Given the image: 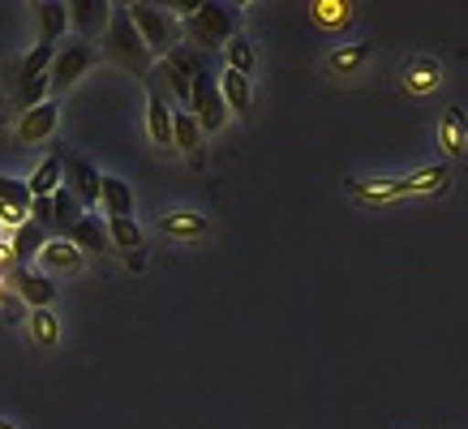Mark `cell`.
Masks as SVG:
<instances>
[{
  "label": "cell",
  "mask_w": 468,
  "mask_h": 429,
  "mask_svg": "<svg viewBox=\"0 0 468 429\" xmlns=\"http://www.w3.org/2000/svg\"><path fill=\"white\" fill-rule=\"evenodd\" d=\"M103 52H108V60H116L121 69H129L133 78H143L146 82V73H151V47L143 43L138 26L129 22L125 5H116L112 9V22H108V35H103Z\"/></svg>",
  "instance_id": "6da1fadb"
},
{
  "label": "cell",
  "mask_w": 468,
  "mask_h": 429,
  "mask_svg": "<svg viewBox=\"0 0 468 429\" xmlns=\"http://www.w3.org/2000/svg\"><path fill=\"white\" fill-rule=\"evenodd\" d=\"M125 9H129V22L138 26V35H143V43L151 52L168 57V52H176L185 43V26L172 9H151V5H125Z\"/></svg>",
  "instance_id": "7a4b0ae2"
},
{
  "label": "cell",
  "mask_w": 468,
  "mask_h": 429,
  "mask_svg": "<svg viewBox=\"0 0 468 429\" xmlns=\"http://www.w3.org/2000/svg\"><path fill=\"white\" fill-rule=\"evenodd\" d=\"M185 43L198 47V52H211V47H228V39L237 35V14L224 9V5H198L194 17H185Z\"/></svg>",
  "instance_id": "3957f363"
},
{
  "label": "cell",
  "mask_w": 468,
  "mask_h": 429,
  "mask_svg": "<svg viewBox=\"0 0 468 429\" xmlns=\"http://www.w3.org/2000/svg\"><path fill=\"white\" fill-rule=\"evenodd\" d=\"M189 112L202 125V133H219L228 120V103L219 95V78H215L207 65H202L194 78H189Z\"/></svg>",
  "instance_id": "277c9868"
},
{
  "label": "cell",
  "mask_w": 468,
  "mask_h": 429,
  "mask_svg": "<svg viewBox=\"0 0 468 429\" xmlns=\"http://www.w3.org/2000/svg\"><path fill=\"white\" fill-rule=\"evenodd\" d=\"M95 60H100V52H95V43H65L57 52V60H52V69H48V82H52V90H69L78 78H86V73L95 69Z\"/></svg>",
  "instance_id": "5b68a950"
},
{
  "label": "cell",
  "mask_w": 468,
  "mask_h": 429,
  "mask_svg": "<svg viewBox=\"0 0 468 429\" xmlns=\"http://www.w3.org/2000/svg\"><path fill=\"white\" fill-rule=\"evenodd\" d=\"M60 125V108L52 99L39 103V108H30V112L17 116V125H14V142L17 146H35V142H48L52 133H57Z\"/></svg>",
  "instance_id": "8992f818"
},
{
  "label": "cell",
  "mask_w": 468,
  "mask_h": 429,
  "mask_svg": "<svg viewBox=\"0 0 468 429\" xmlns=\"http://www.w3.org/2000/svg\"><path fill=\"white\" fill-rule=\"evenodd\" d=\"M146 133L155 146H172V112H168V95L164 82L155 73H146Z\"/></svg>",
  "instance_id": "52a82bcc"
},
{
  "label": "cell",
  "mask_w": 468,
  "mask_h": 429,
  "mask_svg": "<svg viewBox=\"0 0 468 429\" xmlns=\"http://www.w3.org/2000/svg\"><path fill=\"white\" fill-rule=\"evenodd\" d=\"M348 198L361 206H383V202L409 198V181L404 176H383V181H344Z\"/></svg>",
  "instance_id": "ba28073f"
},
{
  "label": "cell",
  "mask_w": 468,
  "mask_h": 429,
  "mask_svg": "<svg viewBox=\"0 0 468 429\" xmlns=\"http://www.w3.org/2000/svg\"><path fill=\"white\" fill-rule=\"evenodd\" d=\"M65 176H69V194L78 202H82V211H100V185H103V176L86 159L69 155L65 159Z\"/></svg>",
  "instance_id": "9c48e42d"
},
{
  "label": "cell",
  "mask_w": 468,
  "mask_h": 429,
  "mask_svg": "<svg viewBox=\"0 0 468 429\" xmlns=\"http://www.w3.org/2000/svg\"><path fill=\"white\" fill-rule=\"evenodd\" d=\"M369 60H374V43H340L335 52H326L323 69L331 73V78H356Z\"/></svg>",
  "instance_id": "30bf717a"
},
{
  "label": "cell",
  "mask_w": 468,
  "mask_h": 429,
  "mask_svg": "<svg viewBox=\"0 0 468 429\" xmlns=\"http://www.w3.org/2000/svg\"><path fill=\"white\" fill-rule=\"evenodd\" d=\"M399 82L409 95H434L442 86V65L434 57H412L404 69H399Z\"/></svg>",
  "instance_id": "8fae6325"
},
{
  "label": "cell",
  "mask_w": 468,
  "mask_h": 429,
  "mask_svg": "<svg viewBox=\"0 0 468 429\" xmlns=\"http://www.w3.org/2000/svg\"><path fill=\"white\" fill-rule=\"evenodd\" d=\"M353 17H356V5H348V0H310V22L318 30H326V35L348 30Z\"/></svg>",
  "instance_id": "7c38bea8"
},
{
  "label": "cell",
  "mask_w": 468,
  "mask_h": 429,
  "mask_svg": "<svg viewBox=\"0 0 468 429\" xmlns=\"http://www.w3.org/2000/svg\"><path fill=\"white\" fill-rule=\"evenodd\" d=\"M112 5H103V0H69V26L82 35V39H90V35H100L108 22H112Z\"/></svg>",
  "instance_id": "4fadbf2b"
},
{
  "label": "cell",
  "mask_w": 468,
  "mask_h": 429,
  "mask_svg": "<svg viewBox=\"0 0 468 429\" xmlns=\"http://www.w3.org/2000/svg\"><path fill=\"white\" fill-rule=\"evenodd\" d=\"M43 245H48V228H39L35 219H27L22 228H14V241H9V249H14L17 271H30V262H39Z\"/></svg>",
  "instance_id": "5bb4252c"
},
{
  "label": "cell",
  "mask_w": 468,
  "mask_h": 429,
  "mask_svg": "<svg viewBox=\"0 0 468 429\" xmlns=\"http://www.w3.org/2000/svg\"><path fill=\"white\" fill-rule=\"evenodd\" d=\"M439 146L447 159H460L468 151V112L464 108H447L439 120Z\"/></svg>",
  "instance_id": "9a60e30c"
},
{
  "label": "cell",
  "mask_w": 468,
  "mask_h": 429,
  "mask_svg": "<svg viewBox=\"0 0 468 429\" xmlns=\"http://www.w3.org/2000/svg\"><path fill=\"white\" fill-rule=\"evenodd\" d=\"M0 211H5V224L9 228H22L30 219V189L27 181H9L0 176Z\"/></svg>",
  "instance_id": "2e32d148"
},
{
  "label": "cell",
  "mask_w": 468,
  "mask_h": 429,
  "mask_svg": "<svg viewBox=\"0 0 468 429\" xmlns=\"http://www.w3.org/2000/svg\"><path fill=\"white\" fill-rule=\"evenodd\" d=\"M82 257H86V254L78 249V245L60 236V241H48V245H43L39 271H43V275H69V271H78V267H82Z\"/></svg>",
  "instance_id": "e0dca14e"
},
{
  "label": "cell",
  "mask_w": 468,
  "mask_h": 429,
  "mask_svg": "<svg viewBox=\"0 0 468 429\" xmlns=\"http://www.w3.org/2000/svg\"><path fill=\"white\" fill-rule=\"evenodd\" d=\"M17 297L27 300V309H52L57 284H52L43 271H17Z\"/></svg>",
  "instance_id": "ac0fdd59"
},
{
  "label": "cell",
  "mask_w": 468,
  "mask_h": 429,
  "mask_svg": "<svg viewBox=\"0 0 468 429\" xmlns=\"http://www.w3.org/2000/svg\"><path fill=\"white\" fill-rule=\"evenodd\" d=\"M35 26H39V43L57 47V39L65 35V26H69V5H60V0L35 5Z\"/></svg>",
  "instance_id": "d6986e66"
},
{
  "label": "cell",
  "mask_w": 468,
  "mask_h": 429,
  "mask_svg": "<svg viewBox=\"0 0 468 429\" xmlns=\"http://www.w3.org/2000/svg\"><path fill=\"white\" fill-rule=\"evenodd\" d=\"M100 206H103L108 219H133V189H129L121 176H103Z\"/></svg>",
  "instance_id": "ffe728a7"
},
{
  "label": "cell",
  "mask_w": 468,
  "mask_h": 429,
  "mask_svg": "<svg viewBox=\"0 0 468 429\" xmlns=\"http://www.w3.org/2000/svg\"><path fill=\"white\" fill-rule=\"evenodd\" d=\"M65 241H73L82 254H100V249H108V245H112V236H108V224H100L95 214H82V219L65 232Z\"/></svg>",
  "instance_id": "44dd1931"
},
{
  "label": "cell",
  "mask_w": 468,
  "mask_h": 429,
  "mask_svg": "<svg viewBox=\"0 0 468 429\" xmlns=\"http://www.w3.org/2000/svg\"><path fill=\"white\" fill-rule=\"evenodd\" d=\"M219 95H224L228 112L237 116H250V108H254V90H250V78L237 69H224L219 73Z\"/></svg>",
  "instance_id": "7402d4cb"
},
{
  "label": "cell",
  "mask_w": 468,
  "mask_h": 429,
  "mask_svg": "<svg viewBox=\"0 0 468 429\" xmlns=\"http://www.w3.org/2000/svg\"><path fill=\"white\" fill-rule=\"evenodd\" d=\"M52 60H57V47H48V43H35L27 57L14 65V78H9V82L22 86V82H35V78H48Z\"/></svg>",
  "instance_id": "603a6c76"
},
{
  "label": "cell",
  "mask_w": 468,
  "mask_h": 429,
  "mask_svg": "<svg viewBox=\"0 0 468 429\" xmlns=\"http://www.w3.org/2000/svg\"><path fill=\"white\" fill-rule=\"evenodd\" d=\"M172 146L189 159H207L202 155V125L194 120V112H172Z\"/></svg>",
  "instance_id": "cb8c5ba5"
},
{
  "label": "cell",
  "mask_w": 468,
  "mask_h": 429,
  "mask_svg": "<svg viewBox=\"0 0 468 429\" xmlns=\"http://www.w3.org/2000/svg\"><path fill=\"white\" fill-rule=\"evenodd\" d=\"M159 228L168 232V236H181V241H194V236H207V228H211V219L198 211H168L164 219H159Z\"/></svg>",
  "instance_id": "d4e9b609"
},
{
  "label": "cell",
  "mask_w": 468,
  "mask_h": 429,
  "mask_svg": "<svg viewBox=\"0 0 468 429\" xmlns=\"http://www.w3.org/2000/svg\"><path fill=\"white\" fill-rule=\"evenodd\" d=\"M60 176H65V159H60V155H48L39 168L30 172V181H27L30 198H52V194L60 189Z\"/></svg>",
  "instance_id": "484cf974"
},
{
  "label": "cell",
  "mask_w": 468,
  "mask_h": 429,
  "mask_svg": "<svg viewBox=\"0 0 468 429\" xmlns=\"http://www.w3.org/2000/svg\"><path fill=\"white\" fill-rule=\"evenodd\" d=\"M30 343L35 348H57L60 343V318L52 309H30Z\"/></svg>",
  "instance_id": "4316f807"
},
{
  "label": "cell",
  "mask_w": 468,
  "mask_h": 429,
  "mask_svg": "<svg viewBox=\"0 0 468 429\" xmlns=\"http://www.w3.org/2000/svg\"><path fill=\"white\" fill-rule=\"evenodd\" d=\"M108 236H112L116 249H125V257L143 254V245H146L143 228H138V219H108Z\"/></svg>",
  "instance_id": "83f0119b"
},
{
  "label": "cell",
  "mask_w": 468,
  "mask_h": 429,
  "mask_svg": "<svg viewBox=\"0 0 468 429\" xmlns=\"http://www.w3.org/2000/svg\"><path fill=\"white\" fill-rule=\"evenodd\" d=\"M404 181H409V194H439V189H447L452 172H447V163H430V168L412 172V176H404Z\"/></svg>",
  "instance_id": "f1b7e54d"
},
{
  "label": "cell",
  "mask_w": 468,
  "mask_h": 429,
  "mask_svg": "<svg viewBox=\"0 0 468 429\" xmlns=\"http://www.w3.org/2000/svg\"><path fill=\"white\" fill-rule=\"evenodd\" d=\"M78 219H82V202L73 198L69 189H57V194H52V228L69 232Z\"/></svg>",
  "instance_id": "f546056e"
},
{
  "label": "cell",
  "mask_w": 468,
  "mask_h": 429,
  "mask_svg": "<svg viewBox=\"0 0 468 429\" xmlns=\"http://www.w3.org/2000/svg\"><path fill=\"white\" fill-rule=\"evenodd\" d=\"M224 57H228V69H237L250 78V69H254V47H250V39L245 35H232L224 47Z\"/></svg>",
  "instance_id": "4dcf8cb0"
},
{
  "label": "cell",
  "mask_w": 468,
  "mask_h": 429,
  "mask_svg": "<svg viewBox=\"0 0 468 429\" xmlns=\"http://www.w3.org/2000/svg\"><path fill=\"white\" fill-rule=\"evenodd\" d=\"M48 90H52V82H48V78H35V82L14 86V103H17V112H30V108H39V103H48V99H43Z\"/></svg>",
  "instance_id": "1f68e13d"
},
{
  "label": "cell",
  "mask_w": 468,
  "mask_h": 429,
  "mask_svg": "<svg viewBox=\"0 0 468 429\" xmlns=\"http://www.w3.org/2000/svg\"><path fill=\"white\" fill-rule=\"evenodd\" d=\"M0 309H5V322H22V318H27V300L5 288V297H0Z\"/></svg>",
  "instance_id": "d6a6232c"
},
{
  "label": "cell",
  "mask_w": 468,
  "mask_h": 429,
  "mask_svg": "<svg viewBox=\"0 0 468 429\" xmlns=\"http://www.w3.org/2000/svg\"><path fill=\"white\" fill-rule=\"evenodd\" d=\"M30 214L39 228H52V198H30Z\"/></svg>",
  "instance_id": "836d02e7"
},
{
  "label": "cell",
  "mask_w": 468,
  "mask_h": 429,
  "mask_svg": "<svg viewBox=\"0 0 468 429\" xmlns=\"http://www.w3.org/2000/svg\"><path fill=\"white\" fill-rule=\"evenodd\" d=\"M17 262H14V249H9V241H0V275L5 271H14Z\"/></svg>",
  "instance_id": "e575fe53"
},
{
  "label": "cell",
  "mask_w": 468,
  "mask_h": 429,
  "mask_svg": "<svg viewBox=\"0 0 468 429\" xmlns=\"http://www.w3.org/2000/svg\"><path fill=\"white\" fill-rule=\"evenodd\" d=\"M0 429H22V425H17V421H5V416H0Z\"/></svg>",
  "instance_id": "d590c367"
},
{
  "label": "cell",
  "mask_w": 468,
  "mask_h": 429,
  "mask_svg": "<svg viewBox=\"0 0 468 429\" xmlns=\"http://www.w3.org/2000/svg\"><path fill=\"white\" fill-rule=\"evenodd\" d=\"M5 228H9V224H5V211H0V232H5Z\"/></svg>",
  "instance_id": "8d00e7d4"
},
{
  "label": "cell",
  "mask_w": 468,
  "mask_h": 429,
  "mask_svg": "<svg viewBox=\"0 0 468 429\" xmlns=\"http://www.w3.org/2000/svg\"><path fill=\"white\" fill-rule=\"evenodd\" d=\"M0 297H5V292H0Z\"/></svg>",
  "instance_id": "74e56055"
}]
</instances>
